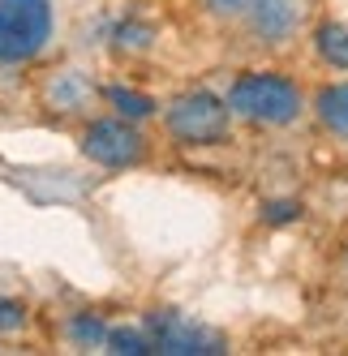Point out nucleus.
<instances>
[{"label": "nucleus", "instance_id": "obj_1", "mask_svg": "<svg viewBox=\"0 0 348 356\" xmlns=\"http://www.w3.org/2000/svg\"><path fill=\"white\" fill-rule=\"evenodd\" d=\"M228 112L254 120V124H288L301 116V90L280 73H241L228 90Z\"/></svg>", "mask_w": 348, "mask_h": 356}, {"label": "nucleus", "instance_id": "obj_2", "mask_svg": "<svg viewBox=\"0 0 348 356\" xmlns=\"http://www.w3.org/2000/svg\"><path fill=\"white\" fill-rule=\"evenodd\" d=\"M52 39V0H0V65H26Z\"/></svg>", "mask_w": 348, "mask_h": 356}, {"label": "nucleus", "instance_id": "obj_3", "mask_svg": "<svg viewBox=\"0 0 348 356\" xmlns=\"http://www.w3.org/2000/svg\"><path fill=\"white\" fill-rule=\"evenodd\" d=\"M228 104L215 99L211 90H189V95H177L164 112V124L177 142H189V146H211L228 134Z\"/></svg>", "mask_w": 348, "mask_h": 356}, {"label": "nucleus", "instance_id": "obj_4", "mask_svg": "<svg viewBox=\"0 0 348 356\" xmlns=\"http://www.w3.org/2000/svg\"><path fill=\"white\" fill-rule=\"evenodd\" d=\"M82 155L104 168H134L146 155V138L134 129V120H95L82 134Z\"/></svg>", "mask_w": 348, "mask_h": 356}, {"label": "nucleus", "instance_id": "obj_5", "mask_svg": "<svg viewBox=\"0 0 348 356\" xmlns=\"http://www.w3.org/2000/svg\"><path fill=\"white\" fill-rule=\"evenodd\" d=\"M151 348L164 356H215L223 352V339L185 322L181 314H151Z\"/></svg>", "mask_w": 348, "mask_h": 356}, {"label": "nucleus", "instance_id": "obj_6", "mask_svg": "<svg viewBox=\"0 0 348 356\" xmlns=\"http://www.w3.org/2000/svg\"><path fill=\"white\" fill-rule=\"evenodd\" d=\"M306 0H254L245 13H250V31L262 43H284L306 22Z\"/></svg>", "mask_w": 348, "mask_h": 356}, {"label": "nucleus", "instance_id": "obj_7", "mask_svg": "<svg viewBox=\"0 0 348 356\" xmlns=\"http://www.w3.org/2000/svg\"><path fill=\"white\" fill-rule=\"evenodd\" d=\"M314 112L331 134L348 138V86H322L314 99Z\"/></svg>", "mask_w": 348, "mask_h": 356}, {"label": "nucleus", "instance_id": "obj_8", "mask_svg": "<svg viewBox=\"0 0 348 356\" xmlns=\"http://www.w3.org/2000/svg\"><path fill=\"white\" fill-rule=\"evenodd\" d=\"M314 47H318V56L331 69L348 73V26L344 22H322V26L314 31Z\"/></svg>", "mask_w": 348, "mask_h": 356}, {"label": "nucleus", "instance_id": "obj_9", "mask_svg": "<svg viewBox=\"0 0 348 356\" xmlns=\"http://www.w3.org/2000/svg\"><path fill=\"white\" fill-rule=\"evenodd\" d=\"M104 99L120 112V120H146L155 112V99L151 95H138V90H125V86H108Z\"/></svg>", "mask_w": 348, "mask_h": 356}, {"label": "nucleus", "instance_id": "obj_10", "mask_svg": "<svg viewBox=\"0 0 348 356\" xmlns=\"http://www.w3.org/2000/svg\"><path fill=\"white\" fill-rule=\"evenodd\" d=\"M104 343L116 356H146V352H155L151 348V335H142V330H108Z\"/></svg>", "mask_w": 348, "mask_h": 356}, {"label": "nucleus", "instance_id": "obj_11", "mask_svg": "<svg viewBox=\"0 0 348 356\" xmlns=\"http://www.w3.org/2000/svg\"><path fill=\"white\" fill-rule=\"evenodd\" d=\"M69 335H73V343H82V348H95V343H104L108 326L99 322L95 314H78V318L69 322Z\"/></svg>", "mask_w": 348, "mask_h": 356}, {"label": "nucleus", "instance_id": "obj_12", "mask_svg": "<svg viewBox=\"0 0 348 356\" xmlns=\"http://www.w3.org/2000/svg\"><path fill=\"white\" fill-rule=\"evenodd\" d=\"M22 322H26V309H22L17 300L0 296V335H9V330H22Z\"/></svg>", "mask_w": 348, "mask_h": 356}, {"label": "nucleus", "instance_id": "obj_13", "mask_svg": "<svg viewBox=\"0 0 348 356\" xmlns=\"http://www.w3.org/2000/svg\"><path fill=\"white\" fill-rule=\"evenodd\" d=\"M296 215H301V207H296V202H276V207L267 211L271 223H284V219H296Z\"/></svg>", "mask_w": 348, "mask_h": 356}, {"label": "nucleus", "instance_id": "obj_14", "mask_svg": "<svg viewBox=\"0 0 348 356\" xmlns=\"http://www.w3.org/2000/svg\"><path fill=\"white\" fill-rule=\"evenodd\" d=\"M207 5H211V13H245L254 0H207Z\"/></svg>", "mask_w": 348, "mask_h": 356}]
</instances>
